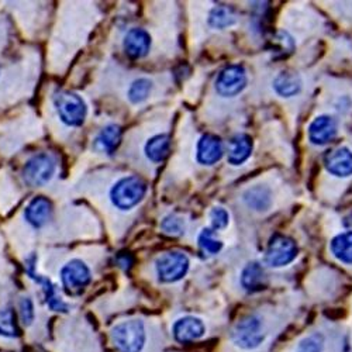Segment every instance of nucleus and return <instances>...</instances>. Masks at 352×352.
I'll use <instances>...</instances> for the list:
<instances>
[{
    "label": "nucleus",
    "mask_w": 352,
    "mask_h": 352,
    "mask_svg": "<svg viewBox=\"0 0 352 352\" xmlns=\"http://www.w3.org/2000/svg\"><path fill=\"white\" fill-rule=\"evenodd\" d=\"M270 330L261 314L252 313L243 317L231 331V342L244 352H254L267 344Z\"/></svg>",
    "instance_id": "1"
},
{
    "label": "nucleus",
    "mask_w": 352,
    "mask_h": 352,
    "mask_svg": "<svg viewBox=\"0 0 352 352\" xmlns=\"http://www.w3.org/2000/svg\"><path fill=\"white\" fill-rule=\"evenodd\" d=\"M110 340L117 352H141L146 342L144 321L131 318L119 322L111 329Z\"/></svg>",
    "instance_id": "2"
},
{
    "label": "nucleus",
    "mask_w": 352,
    "mask_h": 352,
    "mask_svg": "<svg viewBox=\"0 0 352 352\" xmlns=\"http://www.w3.org/2000/svg\"><path fill=\"white\" fill-rule=\"evenodd\" d=\"M146 195V184L138 176H124L110 189L111 204L122 212H129L142 201Z\"/></svg>",
    "instance_id": "3"
},
{
    "label": "nucleus",
    "mask_w": 352,
    "mask_h": 352,
    "mask_svg": "<svg viewBox=\"0 0 352 352\" xmlns=\"http://www.w3.org/2000/svg\"><path fill=\"white\" fill-rule=\"evenodd\" d=\"M52 102L64 124L69 127H79L83 124L87 114V106L79 95L69 91H61L54 95Z\"/></svg>",
    "instance_id": "4"
},
{
    "label": "nucleus",
    "mask_w": 352,
    "mask_h": 352,
    "mask_svg": "<svg viewBox=\"0 0 352 352\" xmlns=\"http://www.w3.org/2000/svg\"><path fill=\"white\" fill-rule=\"evenodd\" d=\"M56 162L45 153L33 155L23 166L24 182L32 188H40L47 185L55 175Z\"/></svg>",
    "instance_id": "5"
},
{
    "label": "nucleus",
    "mask_w": 352,
    "mask_h": 352,
    "mask_svg": "<svg viewBox=\"0 0 352 352\" xmlns=\"http://www.w3.org/2000/svg\"><path fill=\"white\" fill-rule=\"evenodd\" d=\"M157 276L164 283H175L188 274L189 258L181 251H168L155 261Z\"/></svg>",
    "instance_id": "6"
},
{
    "label": "nucleus",
    "mask_w": 352,
    "mask_h": 352,
    "mask_svg": "<svg viewBox=\"0 0 352 352\" xmlns=\"http://www.w3.org/2000/svg\"><path fill=\"white\" fill-rule=\"evenodd\" d=\"M298 252V245L290 237L283 236V234H275L265 252V263L271 268L287 267L296 259Z\"/></svg>",
    "instance_id": "7"
},
{
    "label": "nucleus",
    "mask_w": 352,
    "mask_h": 352,
    "mask_svg": "<svg viewBox=\"0 0 352 352\" xmlns=\"http://www.w3.org/2000/svg\"><path fill=\"white\" fill-rule=\"evenodd\" d=\"M247 83L248 76L243 65H228L216 79V92L223 98H234L245 89Z\"/></svg>",
    "instance_id": "8"
},
{
    "label": "nucleus",
    "mask_w": 352,
    "mask_h": 352,
    "mask_svg": "<svg viewBox=\"0 0 352 352\" xmlns=\"http://www.w3.org/2000/svg\"><path fill=\"white\" fill-rule=\"evenodd\" d=\"M61 282L71 295H78L92 280L89 267L80 259H71L61 270Z\"/></svg>",
    "instance_id": "9"
},
{
    "label": "nucleus",
    "mask_w": 352,
    "mask_h": 352,
    "mask_svg": "<svg viewBox=\"0 0 352 352\" xmlns=\"http://www.w3.org/2000/svg\"><path fill=\"white\" fill-rule=\"evenodd\" d=\"M36 255H32L30 258L25 259V271H27V275L30 276L33 280H36L41 289H43V293H44V299H45V303L47 306L54 310V311H61V313H67L69 310V305L65 303L61 296L58 295V290L55 287V285L48 279V278H44L41 275H38L36 272Z\"/></svg>",
    "instance_id": "10"
},
{
    "label": "nucleus",
    "mask_w": 352,
    "mask_h": 352,
    "mask_svg": "<svg viewBox=\"0 0 352 352\" xmlns=\"http://www.w3.org/2000/svg\"><path fill=\"white\" fill-rule=\"evenodd\" d=\"M172 334L178 342L188 344L203 338L206 334V326L203 320L196 316H185L173 322Z\"/></svg>",
    "instance_id": "11"
},
{
    "label": "nucleus",
    "mask_w": 352,
    "mask_h": 352,
    "mask_svg": "<svg viewBox=\"0 0 352 352\" xmlns=\"http://www.w3.org/2000/svg\"><path fill=\"white\" fill-rule=\"evenodd\" d=\"M307 133L313 145H326L336 138L338 133V123L333 116L321 114L310 123Z\"/></svg>",
    "instance_id": "12"
},
{
    "label": "nucleus",
    "mask_w": 352,
    "mask_h": 352,
    "mask_svg": "<svg viewBox=\"0 0 352 352\" xmlns=\"http://www.w3.org/2000/svg\"><path fill=\"white\" fill-rule=\"evenodd\" d=\"M224 154V146L220 137L214 134H204L197 142L196 160L201 165H214Z\"/></svg>",
    "instance_id": "13"
},
{
    "label": "nucleus",
    "mask_w": 352,
    "mask_h": 352,
    "mask_svg": "<svg viewBox=\"0 0 352 352\" xmlns=\"http://www.w3.org/2000/svg\"><path fill=\"white\" fill-rule=\"evenodd\" d=\"M324 165L336 178H348L352 175V151L348 146H338L326 155Z\"/></svg>",
    "instance_id": "14"
},
{
    "label": "nucleus",
    "mask_w": 352,
    "mask_h": 352,
    "mask_svg": "<svg viewBox=\"0 0 352 352\" xmlns=\"http://www.w3.org/2000/svg\"><path fill=\"white\" fill-rule=\"evenodd\" d=\"M52 214H54L52 203L44 196L34 197L30 203H28V206L24 210L25 221L37 230L43 228L52 219Z\"/></svg>",
    "instance_id": "15"
},
{
    "label": "nucleus",
    "mask_w": 352,
    "mask_h": 352,
    "mask_svg": "<svg viewBox=\"0 0 352 352\" xmlns=\"http://www.w3.org/2000/svg\"><path fill=\"white\" fill-rule=\"evenodd\" d=\"M254 150L252 138L248 134L239 133L228 141L227 161L232 166H240L248 161Z\"/></svg>",
    "instance_id": "16"
},
{
    "label": "nucleus",
    "mask_w": 352,
    "mask_h": 352,
    "mask_svg": "<svg viewBox=\"0 0 352 352\" xmlns=\"http://www.w3.org/2000/svg\"><path fill=\"white\" fill-rule=\"evenodd\" d=\"M126 54L133 60H140L150 52L151 48V36L144 28H131L126 34L123 43Z\"/></svg>",
    "instance_id": "17"
},
{
    "label": "nucleus",
    "mask_w": 352,
    "mask_h": 352,
    "mask_svg": "<svg viewBox=\"0 0 352 352\" xmlns=\"http://www.w3.org/2000/svg\"><path fill=\"white\" fill-rule=\"evenodd\" d=\"M302 87L303 79L296 71H282L274 79V91L276 92V95L285 99L299 95L302 92Z\"/></svg>",
    "instance_id": "18"
},
{
    "label": "nucleus",
    "mask_w": 352,
    "mask_h": 352,
    "mask_svg": "<svg viewBox=\"0 0 352 352\" xmlns=\"http://www.w3.org/2000/svg\"><path fill=\"white\" fill-rule=\"evenodd\" d=\"M243 201L247 206L258 213L268 212L274 203V195L272 190L268 186L256 185L250 189H247L243 193Z\"/></svg>",
    "instance_id": "19"
},
{
    "label": "nucleus",
    "mask_w": 352,
    "mask_h": 352,
    "mask_svg": "<svg viewBox=\"0 0 352 352\" xmlns=\"http://www.w3.org/2000/svg\"><path fill=\"white\" fill-rule=\"evenodd\" d=\"M241 287L248 293H255L265 287L267 276L262 265L258 262H251L243 270L240 278Z\"/></svg>",
    "instance_id": "20"
},
{
    "label": "nucleus",
    "mask_w": 352,
    "mask_h": 352,
    "mask_svg": "<svg viewBox=\"0 0 352 352\" xmlns=\"http://www.w3.org/2000/svg\"><path fill=\"white\" fill-rule=\"evenodd\" d=\"M122 141V129L117 124L106 126L95 138V150L104 154H113Z\"/></svg>",
    "instance_id": "21"
},
{
    "label": "nucleus",
    "mask_w": 352,
    "mask_h": 352,
    "mask_svg": "<svg viewBox=\"0 0 352 352\" xmlns=\"http://www.w3.org/2000/svg\"><path fill=\"white\" fill-rule=\"evenodd\" d=\"M169 146H170L169 135L168 134H158V135H154L148 141H146V144L144 146V153L150 161L162 162L169 154Z\"/></svg>",
    "instance_id": "22"
},
{
    "label": "nucleus",
    "mask_w": 352,
    "mask_h": 352,
    "mask_svg": "<svg viewBox=\"0 0 352 352\" xmlns=\"http://www.w3.org/2000/svg\"><path fill=\"white\" fill-rule=\"evenodd\" d=\"M330 250L336 259L346 265H352V231L336 236L330 243Z\"/></svg>",
    "instance_id": "23"
},
{
    "label": "nucleus",
    "mask_w": 352,
    "mask_h": 352,
    "mask_svg": "<svg viewBox=\"0 0 352 352\" xmlns=\"http://www.w3.org/2000/svg\"><path fill=\"white\" fill-rule=\"evenodd\" d=\"M268 44H270V50L278 56L290 55L293 51H295V47H296L295 40H293V37L285 30L275 32L270 38Z\"/></svg>",
    "instance_id": "24"
},
{
    "label": "nucleus",
    "mask_w": 352,
    "mask_h": 352,
    "mask_svg": "<svg viewBox=\"0 0 352 352\" xmlns=\"http://www.w3.org/2000/svg\"><path fill=\"white\" fill-rule=\"evenodd\" d=\"M237 23V16L234 14V12L226 6H216L212 9L209 14V25L213 28H219V30H223V28L231 27Z\"/></svg>",
    "instance_id": "25"
},
{
    "label": "nucleus",
    "mask_w": 352,
    "mask_h": 352,
    "mask_svg": "<svg viewBox=\"0 0 352 352\" xmlns=\"http://www.w3.org/2000/svg\"><path fill=\"white\" fill-rule=\"evenodd\" d=\"M151 89H153V83H151L150 79L138 78L130 85L129 92H127V98L133 104H140V103H142V102L148 99V96L151 94Z\"/></svg>",
    "instance_id": "26"
},
{
    "label": "nucleus",
    "mask_w": 352,
    "mask_h": 352,
    "mask_svg": "<svg viewBox=\"0 0 352 352\" xmlns=\"http://www.w3.org/2000/svg\"><path fill=\"white\" fill-rule=\"evenodd\" d=\"M327 338L322 333H311L302 338L293 352H324Z\"/></svg>",
    "instance_id": "27"
},
{
    "label": "nucleus",
    "mask_w": 352,
    "mask_h": 352,
    "mask_svg": "<svg viewBox=\"0 0 352 352\" xmlns=\"http://www.w3.org/2000/svg\"><path fill=\"white\" fill-rule=\"evenodd\" d=\"M197 243H199V247L201 248V251L209 254V255L219 254L223 250V243L216 237L213 228H204L199 234Z\"/></svg>",
    "instance_id": "28"
},
{
    "label": "nucleus",
    "mask_w": 352,
    "mask_h": 352,
    "mask_svg": "<svg viewBox=\"0 0 352 352\" xmlns=\"http://www.w3.org/2000/svg\"><path fill=\"white\" fill-rule=\"evenodd\" d=\"M19 336L14 316L10 309L0 311V337L3 338H16Z\"/></svg>",
    "instance_id": "29"
},
{
    "label": "nucleus",
    "mask_w": 352,
    "mask_h": 352,
    "mask_svg": "<svg viewBox=\"0 0 352 352\" xmlns=\"http://www.w3.org/2000/svg\"><path fill=\"white\" fill-rule=\"evenodd\" d=\"M161 230L168 236H182L185 232V220L181 216L168 214L161 221Z\"/></svg>",
    "instance_id": "30"
},
{
    "label": "nucleus",
    "mask_w": 352,
    "mask_h": 352,
    "mask_svg": "<svg viewBox=\"0 0 352 352\" xmlns=\"http://www.w3.org/2000/svg\"><path fill=\"white\" fill-rule=\"evenodd\" d=\"M19 313H20V320L24 326L33 324L36 310H34V303L30 298H21L19 303Z\"/></svg>",
    "instance_id": "31"
},
{
    "label": "nucleus",
    "mask_w": 352,
    "mask_h": 352,
    "mask_svg": "<svg viewBox=\"0 0 352 352\" xmlns=\"http://www.w3.org/2000/svg\"><path fill=\"white\" fill-rule=\"evenodd\" d=\"M210 221L213 230H224L230 223V214L226 209L220 206L213 208L210 212Z\"/></svg>",
    "instance_id": "32"
},
{
    "label": "nucleus",
    "mask_w": 352,
    "mask_h": 352,
    "mask_svg": "<svg viewBox=\"0 0 352 352\" xmlns=\"http://www.w3.org/2000/svg\"><path fill=\"white\" fill-rule=\"evenodd\" d=\"M117 262H119V265L124 270L130 268V261L127 259V255H120L119 258H117Z\"/></svg>",
    "instance_id": "33"
}]
</instances>
